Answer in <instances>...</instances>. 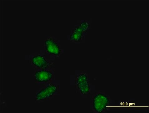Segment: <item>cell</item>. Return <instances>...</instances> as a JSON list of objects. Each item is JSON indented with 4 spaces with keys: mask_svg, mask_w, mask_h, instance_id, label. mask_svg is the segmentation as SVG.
Masks as SVG:
<instances>
[{
    "mask_svg": "<svg viewBox=\"0 0 149 113\" xmlns=\"http://www.w3.org/2000/svg\"><path fill=\"white\" fill-rule=\"evenodd\" d=\"M91 106L93 111L96 113H102L107 110L110 104V100L104 93L98 92L92 96Z\"/></svg>",
    "mask_w": 149,
    "mask_h": 113,
    "instance_id": "1",
    "label": "cell"
},
{
    "mask_svg": "<svg viewBox=\"0 0 149 113\" xmlns=\"http://www.w3.org/2000/svg\"><path fill=\"white\" fill-rule=\"evenodd\" d=\"M58 86L53 84L48 85L39 90L36 95V100L38 101L47 100L54 97L58 92Z\"/></svg>",
    "mask_w": 149,
    "mask_h": 113,
    "instance_id": "2",
    "label": "cell"
},
{
    "mask_svg": "<svg viewBox=\"0 0 149 113\" xmlns=\"http://www.w3.org/2000/svg\"><path fill=\"white\" fill-rule=\"evenodd\" d=\"M75 84L77 90L82 95H86L90 93V86L89 78L87 74L81 73L76 77Z\"/></svg>",
    "mask_w": 149,
    "mask_h": 113,
    "instance_id": "3",
    "label": "cell"
},
{
    "mask_svg": "<svg viewBox=\"0 0 149 113\" xmlns=\"http://www.w3.org/2000/svg\"><path fill=\"white\" fill-rule=\"evenodd\" d=\"M34 76L35 80L38 83L45 84L52 80L53 74L50 71L42 70L36 71Z\"/></svg>",
    "mask_w": 149,
    "mask_h": 113,
    "instance_id": "4",
    "label": "cell"
},
{
    "mask_svg": "<svg viewBox=\"0 0 149 113\" xmlns=\"http://www.w3.org/2000/svg\"><path fill=\"white\" fill-rule=\"evenodd\" d=\"M46 49L49 54L55 56L60 54V48L57 44L52 39H48L45 42Z\"/></svg>",
    "mask_w": 149,
    "mask_h": 113,
    "instance_id": "5",
    "label": "cell"
},
{
    "mask_svg": "<svg viewBox=\"0 0 149 113\" xmlns=\"http://www.w3.org/2000/svg\"><path fill=\"white\" fill-rule=\"evenodd\" d=\"M85 32L79 26H76L73 29L70 36L71 40L75 42H80L82 40Z\"/></svg>",
    "mask_w": 149,
    "mask_h": 113,
    "instance_id": "6",
    "label": "cell"
},
{
    "mask_svg": "<svg viewBox=\"0 0 149 113\" xmlns=\"http://www.w3.org/2000/svg\"><path fill=\"white\" fill-rule=\"evenodd\" d=\"M32 62L34 66L39 68H45L49 65L45 58L40 55L34 56L32 59Z\"/></svg>",
    "mask_w": 149,
    "mask_h": 113,
    "instance_id": "7",
    "label": "cell"
},
{
    "mask_svg": "<svg viewBox=\"0 0 149 113\" xmlns=\"http://www.w3.org/2000/svg\"><path fill=\"white\" fill-rule=\"evenodd\" d=\"M79 26L84 32L88 30L90 26V23L87 20L81 21Z\"/></svg>",
    "mask_w": 149,
    "mask_h": 113,
    "instance_id": "8",
    "label": "cell"
}]
</instances>
